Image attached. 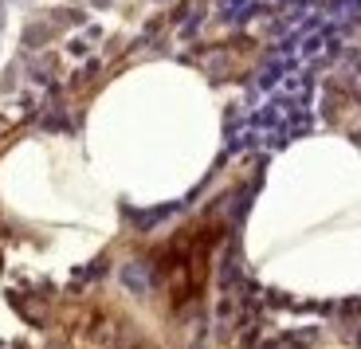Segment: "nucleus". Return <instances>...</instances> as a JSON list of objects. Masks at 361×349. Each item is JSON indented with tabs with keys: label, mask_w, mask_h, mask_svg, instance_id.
I'll return each mask as SVG.
<instances>
[{
	"label": "nucleus",
	"mask_w": 361,
	"mask_h": 349,
	"mask_svg": "<svg viewBox=\"0 0 361 349\" xmlns=\"http://www.w3.org/2000/svg\"><path fill=\"white\" fill-rule=\"evenodd\" d=\"M0 24H4V0H0Z\"/></svg>",
	"instance_id": "1"
},
{
	"label": "nucleus",
	"mask_w": 361,
	"mask_h": 349,
	"mask_svg": "<svg viewBox=\"0 0 361 349\" xmlns=\"http://www.w3.org/2000/svg\"><path fill=\"white\" fill-rule=\"evenodd\" d=\"M94 4H102V8H106V4H110V0H94Z\"/></svg>",
	"instance_id": "2"
}]
</instances>
